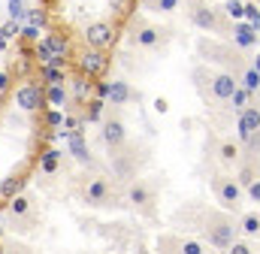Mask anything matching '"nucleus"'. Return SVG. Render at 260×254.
<instances>
[{
  "label": "nucleus",
  "mask_w": 260,
  "mask_h": 254,
  "mask_svg": "<svg viewBox=\"0 0 260 254\" xmlns=\"http://www.w3.org/2000/svg\"><path fill=\"white\" fill-rule=\"evenodd\" d=\"M236 236H239V224H236L230 215H221V212L209 215V221H206V239H209L212 248L227 251Z\"/></svg>",
  "instance_id": "nucleus-1"
},
{
  "label": "nucleus",
  "mask_w": 260,
  "mask_h": 254,
  "mask_svg": "<svg viewBox=\"0 0 260 254\" xmlns=\"http://www.w3.org/2000/svg\"><path fill=\"white\" fill-rule=\"evenodd\" d=\"M242 194H245V188L236 179H230V176H218L215 179V197H218L224 212H236L242 206Z\"/></svg>",
  "instance_id": "nucleus-2"
},
{
  "label": "nucleus",
  "mask_w": 260,
  "mask_h": 254,
  "mask_svg": "<svg viewBox=\"0 0 260 254\" xmlns=\"http://www.w3.org/2000/svg\"><path fill=\"white\" fill-rule=\"evenodd\" d=\"M15 106H18L21 112L46 109V91H43V85H37V82H24V85L15 91Z\"/></svg>",
  "instance_id": "nucleus-3"
},
{
  "label": "nucleus",
  "mask_w": 260,
  "mask_h": 254,
  "mask_svg": "<svg viewBox=\"0 0 260 254\" xmlns=\"http://www.w3.org/2000/svg\"><path fill=\"white\" fill-rule=\"evenodd\" d=\"M85 43H88V49H103L106 52L115 43V27L109 21H94V24L85 27Z\"/></svg>",
  "instance_id": "nucleus-4"
},
{
  "label": "nucleus",
  "mask_w": 260,
  "mask_h": 254,
  "mask_svg": "<svg viewBox=\"0 0 260 254\" xmlns=\"http://www.w3.org/2000/svg\"><path fill=\"white\" fill-rule=\"evenodd\" d=\"M79 70L91 79H103L109 73V55L103 49H88L82 58H79Z\"/></svg>",
  "instance_id": "nucleus-5"
},
{
  "label": "nucleus",
  "mask_w": 260,
  "mask_h": 254,
  "mask_svg": "<svg viewBox=\"0 0 260 254\" xmlns=\"http://www.w3.org/2000/svg\"><path fill=\"white\" fill-rule=\"evenodd\" d=\"M236 85H239V76L236 73H215L212 79H209V88H212V97L215 100H230V94L236 91Z\"/></svg>",
  "instance_id": "nucleus-6"
},
{
  "label": "nucleus",
  "mask_w": 260,
  "mask_h": 254,
  "mask_svg": "<svg viewBox=\"0 0 260 254\" xmlns=\"http://www.w3.org/2000/svg\"><path fill=\"white\" fill-rule=\"evenodd\" d=\"M191 21H194V27H200V30H209V34L221 27L218 9H209V6H203V3H197L194 9H191Z\"/></svg>",
  "instance_id": "nucleus-7"
},
{
  "label": "nucleus",
  "mask_w": 260,
  "mask_h": 254,
  "mask_svg": "<svg viewBox=\"0 0 260 254\" xmlns=\"http://www.w3.org/2000/svg\"><path fill=\"white\" fill-rule=\"evenodd\" d=\"M124 139H127V127H124L121 118H106L103 121V142L109 148H121Z\"/></svg>",
  "instance_id": "nucleus-8"
},
{
  "label": "nucleus",
  "mask_w": 260,
  "mask_h": 254,
  "mask_svg": "<svg viewBox=\"0 0 260 254\" xmlns=\"http://www.w3.org/2000/svg\"><path fill=\"white\" fill-rule=\"evenodd\" d=\"M109 197H112V188H109L106 179H91L88 182V188H85V203L88 206H106Z\"/></svg>",
  "instance_id": "nucleus-9"
},
{
  "label": "nucleus",
  "mask_w": 260,
  "mask_h": 254,
  "mask_svg": "<svg viewBox=\"0 0 260 254\" xmlns=\"http://www.w3.org/2000/svg\"><path fill=\"white\" fill-rule=\"evenodd\" d=\"M164 34H167V30H160V27H154V24H139V27L133 30V46H139V49H154V46L164 40Z\"/></svg>",
  "instance_id": "nucleus-10"
},
{
  "label": "nucleus",
  "mask_w": 260,
  "mask_h": 254,
  "mask_svg": "<svg viewBox=\"0 0 260 254\" xmlns=\"http://www.w3.org/2000/svg\"><path fill=\"white\" fill-rule=\"evenodd\" d=\"M236 130H239V136H242V139L254 136V133L260 130V109H254V106H245V109L239 112V121H236Z\"/></svg>",
  "instance_id": "nucleus-11"
},
{
  "label": "nucleus",
  "mask_w": 260,
  "mask_h": 254,
  "mask_svg": "<svg viewBox=\"0 0 260 254\" xmlns=\"http://www.w3.org/2000/svg\"><path fill=\"white\" fill-rule=\"evenodd\" d=\"M67 142H70V154H73L79 164H91V151H88V145H85L82 130H70V133H67Z\"/></svg>",
  "instance_id": "nucleus-12"
},
{
  "label": "nucleus",
  "mask_w": 260,
  "mask_h": 254,
  "mask_svg": "<svg viewBox=\"0 0 260 254\" xmlns=\"http://www.w3.org/2000/svg\"><path fill=\"white\" fill-rule=\"evenodd\" d=\"M127 203L130 206H151L154 203V190L148 188L145 182H136L127 188Z\"/></svg>",
  "instance_id": "nucleus-13"
},
{
  "label": "nucleus",
  "mask_w": 260,
  "mask_h": 254,
  "mask_svg": "<svg viewBox=\"0 0 260 254\" xmlns=\"http://www.w3.org/2000/svg\"><path fill=\"white\" fill-rule=\"evenodd\" d=\"M106 97H109V103H112V106H124L127 100L139 97V94H133L127 82H121V79H118V82H109V94H106Z\"/></svg>",
  "instance_id": "nucleus-14"
},
{
  "label": "nucleus",
  "mask_w": 260,
  "mask_h": 254,
  "mask_svg": "<svg viewBox=\"0 0 260 254\" xmlns=\"http://www.w3.org/2000/svg\"><path fill=\"white\" fill-rule=\"evenodd\" d=\"M24 185H27V176H24V173H12V176H6V179L0 182V200H12Z\"/></svg>",
  "instance_id": "nucleus-15"
},
{
  "label": "nucleus",
  "mask_w": 260,
  "mask_h": 254,
  "mask_svg": "<svg viewBox=\"0 0 260 254\" xmlns=\"http://www.w3.org/2000/svg\"><path fill=\"white\" fill-rule=\"evenodd\" d=\"M30 212H34V203H30V197L18 190V194L9 200V215L21 221V218H30Z\"/></svg>",
  "instance_id": "nucleus-16"
},
{
  "label": "nucleus",
  "mask_w": 260,
  "mask_h": 254,
  "mask_svg": "<svg viewBox=\"0 0 260 254\" xmlns=\"http://www.w3.org/2000/svg\"><path fill=\"white\" fill-rule=\"evenodd\" d=\"M233 40H236L239 49H251V46H257V30L251 24H236L233 27Z\"/></svg>",
  "instance_id": "nucleus-17"
},
{
  "label": "nucleus",
  "mask_w": 260,
  "mask_h": 254,
  "mask_svg": "<svg viewBox=\"0 0 260 254\" xmlns=\"http://www.w3.org/2000/svg\"><path fill=\"white\" fill-rule=\"evenodd\" d=\"M91 91H94V82H91V76H76L73 79V97L79 100V103H88V97H91Z\"/></svg>",
  "instance_id": "nucleus-18"
},
{
  "label": "nucleus",
  "mask_w": 260,
  "mask_h": 254,
  "mask_svg": "<svg viewBox=\"0 0 260 254\" xmlns=\"http://www.w3.org/2000/svg\"><path fill=\"white\" fill-rule=\"evenodd\" d=\"M46 106H52V109H64V106H67L64 82H61V85H49V88H46Z\"/></svg>",
  "instance_id": "nucleus-19"
},
{
  "label": "nucleus",
  "mask_w": 260,
  "mask_h": 254,
  "mask_svg": "<svg viewBox=\"0 0 260 254\" xmlns=\"http://www.w3.org/2000/svg\"><path fill=\"white\" fill-rule=\"evenodd\" d=\"M239 82H242V88H248L251 94L260 91V73L254 67H242V70H239Z\"/></svg>",
  "instance_id": "nucleus-20"
},
{
  "label": "nucleus",
  "mask_w": 260,
  "mask_h": 254,
  "mask_svg": "<svg viewBox=\"0 0 260 254\" xmlns=\"http://www.w3.org/2000/svg\"><path fill=\"white\" fill-rule=\"evenodd\" d=\"M218 157H221V164H236V161H239V145L230 142V139H224V142L218 145Z\"/></svg>",
  "instance_id": "nucleus-21"
},
{
  "label": "nucleus",
  "mask_w": 260,
  "mask_h": 254,
  "mask_svg": "<svg viewBox=\"0 0 260 254\" xmlns=\"http://www.w3.org/2000/svg\"><path fill=\"white\" fill-rule=\"evenodd\" d=\"M46 46H49L55 55H70V40H67V34H49V37H46Z\"/></svg>",
  "instance_id": "nucleus-22"
},
{
  "label": "nucleus",
  "mask_w": 260,
  "mask_h": 254,
  "mask_svg": "<svg viewBox=\"0 0 260 254\" xmlns=\"http://www.w3.org/2000/svg\"><path fill=\"white\" fill-rule=\"evenodd\" d=\"M43 79H46V85H61L67 82V70H58V67H49V64H43Z\"/></svg>",
  "instance_id": "nucleus-23"
},
{
  "label": "nucleus",
  "mask_w": 260,
  "mask_h": 254,
  "mask_svg": "<svg viewBox=\"0 0 260 254\" xmlns=\"http://www.w3.org/2000/svg\"><path fill=\"white\" fill-rule=\"evenodd\" d=\"M239 233L242 236H257L260 233V215H245L242 224H239Z\"/></svg>",
  "instance_id": "nucleus-24"
},
{
  "label": "nucleus",
  "mask_w": 260,
  "mask_h": 254,
  "mask_svg": "<svg viewBox=\"0 0 260 254\" xmlns=\"http://www.w3.org/2000/svg\"><path fill=\"white\" fill-rule=\"evenodd\" d=\"M61 157H64V154H61V151H55V148H52V151H46V154H43V161H40V170H43V173H55Z\"/></svg>",
  "instance_id": "nucleus-25"
},
{
  "label": "nucleus",
  "mask_w": 260,
  "mask_h": 254,
  "mask_svg": "<svg viewBox=\"0 0 260 254\" xmlns=\"http://www.w3.org/2000/svg\"><path fill=\"white\" fill-rule=\"evenodd\" d=\"M15 37H18V24H15V18H9V21L0 27V49H6L9 40H15Z\"/></svg>",
  "instance_id": "nucleus-26"
},
{
  "label": "nucleus",
  "mask_w": 260,
  "mask_h": 254,
  "mask_svg": "<svg viewBox=\"0 0 260 254\" xmlns=\"http://www.w3.org/2000/svg\"><path fill=\"white\" fill-rule=\"evenodd\" d=\"M248 94H251L248 88L236 85V91L230 94V103H233V109H236V112H242V109H245V103H248Z\"/></svg>",
  "instance_id": "nucleus-27"
},
{
  "label": "nucleus",
  "mask_w": 260,
  "mask_h": 254,
  "mask_svg": "<svg viewBox=\"0 0 260 254\" xmlns=\"http://www.w3.org/2000/svg\"><path fill=\"white\" fill-rule=\"evenodd\" d=\"M103 97H97V100H88V121H103Z\"/></svg>",
  "instance_id": "nucleus-28"
},
{
  "label": "nucleus",
  "mask_w": 260,
  "mask_h": 254,
  "mask_svg": "<svg viewBox=\"0 0 260 254\" xmlns=\"http://www.w3.org/2000/svg\"><path fill=\"white\" fill-rule=\"evenodd\" d=\"M254 179H257V170H254V167H251V164H245V167H242V170H239V179H236V182H239V185H242V188H248V185H251V182H254Z\"/></svg>",
  "instance_id": "nucleus-29"
},
{
  "label": "nucleus",
  "mask_w": 260,
  "mask_h": 254,
  "mask_svg": "<svg viewBox=\"0 0 260 254\" xmlns=\"http://www.w3.org/2000/svg\"><path fill=\"white\" fill-rule=\"evenodd\" d=\"M224 12H227L230 18H242V15H245V3H239V0H227V3H224Z\"/></svg>",
  "instance_id": "nucleus-30"
},
{
  "label": "nucleus",
  "mask_w": 260,
  "mask_h": 254,
  "mask_svg": "<svg viewBox=\"0 0 260 254\" xmlns=\"http://www.w3.org/2000/svg\"><path fill=\"white\" fill-rule=\"evenodd\" d=\"M148 6H154V9H160V12H176V9L182 6V0H148Z\"/></svg>",
  "instance_id": "nucleus-31"
},
{
  "label": "nucleus",
  "mask_w": 260,
  "mask_h": 254,
  "mask_svg": "<svg viewBox=\"0 0 260 254\" xmlns=\"http://www.w3.org/2000/svg\"><path fill=\"white\" fill-rule=\"evenodd\" d=\"M245 18H248V24L254 27V30H260V12L254 3H245Z\"/></svg>",
  "instance_id": "nucleus-32"
},
{
  "label": "nucleus",
  "mask_w": 260,
  "mask_h": 254,
  "mask_svg": "<svg viewBox=\"0 0 260 254\" xmlns=\"http://www.w3.org/2000/svg\"><path fill=\"white\" fill-rule=\"evenodd\" d=\"M46 124L49 127H64V112H61V109H49V112H46Z\"/></svg>",
  "instance_id": "nucleus-33"
},
{
  "label": "nucleus",
  "mask_w": 260,
  "mask_h": 254,
  "mask_svg": "<svg viewBox=\"0 0 260 254\" xmlns=\"http://www.w3.org/2000/svg\"><path fill=\"white\" fill-rule=\"evenodd\" d=\"M18 37L27 40V43H40V27H37V24H27L24 30H18Z\"/></svg>",
  "instance_id": "nucleus-34"
},
{
  "label": "nucleus",
  "mask_w": 260,
  "mask_h": 254,
  "mask_svg": "<svg viewBox=\"0 0 260 254\" xmlns=\"http://www.w3.org/2000/svg\"><path fill=\"white\" fill-rule=\"evenodd\" d=\"M52 55H55V52L46 46V40H43V43H37V49H34V58H40V64H46Z\"/></svg>",
  "instance_id": "nucleus-35"
},
{
  "label": "nucleus",
  "mask_w": 260,
  "mask_h": 254,
  "mask_svg": "<svg viewBox=\"0 0 260 254\" xmlns=\"http://www.w3.org/2000/svg\"><path fill=\"white\" fill-rule=\"evenodd\" d=\"M24 15V0H9V18H21Z\"/></svg>",
  "instance_id": "nucleus-36"
},
{
  "label": "nucleus",
  "mask_w": 260,
  "mask_h": 254,
  "mask_svg": "<svg viewBox=\"0 0 260 254\" xmlns=\"http://www.w3.org/2000/svg\"><path fill=\"white\" fill-rule=\"evenodd\" d=\"M245 190H248V200H251V203H260V179H254Z\"/></svg>",
  "instance_id": "nucleus-37"
},
{
  "label": "nucleus",
  "mask_w": 260,
  "mask_h": 254,
  "mask_svg": "<svg viewBox=\"0 0 260 254\" xmlns=\"http://www.w3.org/2000/svg\"><path fill=\"white\" fill-rule=\"evenodd\" d=\"M30 24L43 27V24H46V9H34V12H30Z\"/></svg>",
  "instance_id": "nucleus-38"
},
{
  "label": "nucleus",
  "mask_w": 260,
  "mask_h": 254,
  "mask_svg": "<svg viewBox=\"0 0 260 254\" xmlns=\"http://www.w3.org/2000/svg\"><path fill=\"white\" fill-rule=\"evenodd\" d=\"M109 6H112L115 12H121V15L130 12V0H109Z\"/></svg>",
  "instance_id": "nucleus-39"
},
{
  "label": "nucleus",
  "mask_w": 260,
  "mask_h": 254,
  "mask_svg": "<svg viewBox=\"0 0 260 254\" xmlns=\"http://www.w3.org/2000/svg\"><path fill=\"white\" fill-rule=\"evenodd\" d=\"M230 251H233V254H251V248H248V242H239V239H233Z\"/></svg>",
  "instance_id": "nucleus-40"
},
{
  "label": "nucleus",
  "mask_w": 260,
  "mask_h": 254,
  "mask_svg": "<svg viewBox=\"0 0 260 254\" xmlns=\"http://www.w3.org/2000/svg\"><path fill=\"white\" fill-rule=\"evenodd\" d=\"M182 251L185 254H203V245H200V242H182Z\"/></svg>",
  "instance_id": "nucleus-41"
},
{
  "label": "nucleus",
  "mask_w": 260,
  "mask_h": 254,
  "mask_svg": "<svg viewBox=\"0 0 260 254\" xmlns=\"http://www.w3.org/2000/svg\"><path fill=\"white\" fill-rule=\"evenodd\" d=\"M94 94H97V97H106V94H109V82H97V85H94Z\"/></svg>",
  "instance_id": "nucleus-42"
},
{
  "label": "nucleus",
  "mask_w": 260,
  "mask_h": 254,
  "mask_svg": "<svg viewBox=\"0 0 260 254\" xmlns=\"http://www.w3.org/2000/svg\"><path fill=\"white\" fill-rule=\"evenodd\" d=\"M167 109H170V103H167L164 97H157V100H154V112H160V115H164Z\"/></svg>",
  "instance_id": "nucleus-43"
},
{
  "label": "nucleus",
  "mask_w": 260,
  "mask_h": 254,
  "mask_svg": "<svg viewBox=\"0 0 260 254\" xmlns=\"http://www.w3.org/2000/svg\"><path fill=\"white\" fill-rule=\"evenodd\" d=\"M9 88V76L6 73H0V91H6Z\"/></svg>",
  "instance_id": "nucleus-44"
},
{
  "label": "nucleus",
  "mask_w": 260,
  "mask_h": 254,
  "mask_svg": "<svg viewBox=\"0 0 260 254\" xmlns=\"http://www.w3.org/2000/svg\"><path fill=\"white\" fill-rule=\"evenodd\" d=\"M251 67H254V70H257V73H260V55H257V58H254V64H251Z\"/></svg>",
  "instance_id": "nucleus-45"
},
{
  "label": "nucleus",
  "mask_w": 260,
  "mask_h": 254,
  "mask_svg": "<svg viewBox=\"0 0 260 254\" xmlns=\"http://www.w3.org/2000/svg\"><path fill=\"white\" fill-rule=\"evenodd\" d=\"M0 239H3V230H0Z\"/></svg>",
  "instance_id": "nucleus-46"
}]
</instances>
